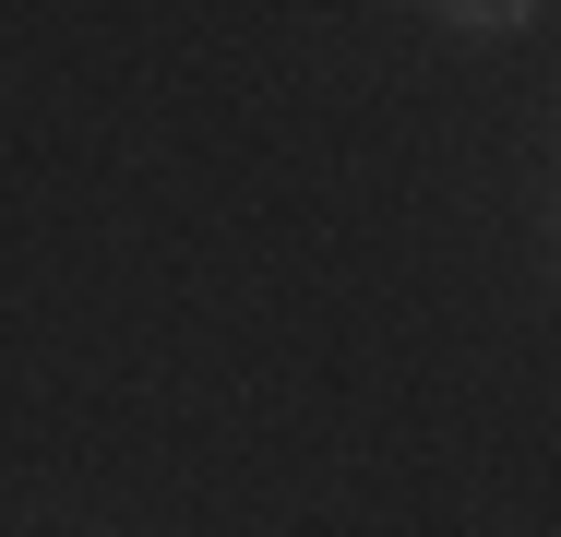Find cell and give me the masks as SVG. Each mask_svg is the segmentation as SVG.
<instances>
[{
  "mask_svg": "<svg viewBox=\"0 0 561 537\" xmlns=\"http://www.w3.org/2000/svg\"><path fill=\"white\" fill-rule=\"evenodd\" d=\"M454 24H502V36H514V24H538V0H443Z\"/></svg>",
  "mask_w": 561,
  "mask_h": 537,
  "instance_id": "1",
  "label": "cell"
}]
</instances>
